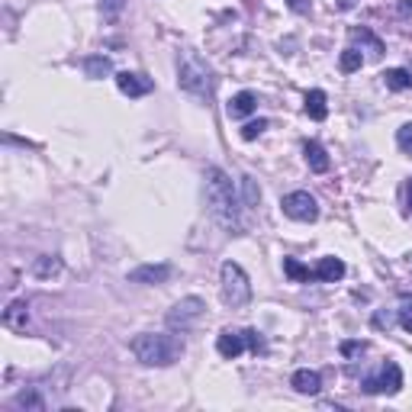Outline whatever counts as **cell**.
<instances>
[{
    "mask_svg": "<svg viewBox=\"0 0 412 412\" xmlns=\"http://www.w3.org/2000/svg\"><path fill=\"white\" fill-rule=\"evenodd\" d=\"M203 190H206V206L216 216L219 226H226L229 232H242V203L232 187L229 174L223 168H206L203 171Z\"/></svg>",
    "mask_w": 412,
    "mask_h": 412,
    "instance_id": "6da1fadb",
    "label": "cell"
},
{
    "mask_svg": "<svg viewBox=\"0 0 412 412\" xmlns=\"http://www.w3.org/2000/svg\"><path fill=\"white\" fill-rule=\"evenodd\" d=\"M129 351L145 367H171V364L181 361L184 342L174 335H165V332H142L129 342Z\"/></svg>",
    "mask_w": 412,
    "mask_h": 412,
    "instance_id": "7a4b0ae2",
    "label": "cell"
},
{
    "mask_svg": "<svg viewBox=\"0 0 412 412\" xmlns=\"http://www.w3.org/2000/svg\"><path fill=\"white\" fill-rule=\"evenodd\" d=\"M177 84L194 97H210L216 77H213V68L206 65V58L196 55L194 49H184L177 55Z\"/></svg>",
    "mask_w": 412,
    "mask_h": 412,
    "instance_id": "3957f363",
    "label": "cell"
},
{
    "mask_svg": "<svg viewBox=\"0 0 412 412\" xmlns=\"http://www.w3.org/2000/svg\"><path fill=\"white\" fill-rule=\"evenodd\" d=\"M219 290H223L226 306L232 309L248 306V300H252V280H248L245 267L235 265V261H226L223 274H219Z\"/></svg>",
    "mask_w": 412,
    "mask_h": 412,
    "instance_id": "277c9868",
    "label": "cell"
},
{
    "mask_svg": "<svg viewBox=\"0 0 412 412\" xmlns=\"http://www.w3.org/2000/svg\"><path fill=\"white\" fill-rule=\"evenodd\" d=\"M280 206H284V216L296 219V223H316V219H319V203H316V196L306 194V190L286 194L284 200H280Z\"/></svg>",
    "mask_w": 412,
    "mask_h": 412,
    "instance_id": "5b68a950",
    "label": "cell"
},
{
    "mask_svg": "<svg viewBox=\"0 0 412 412\" xmlns=\"http://www.w3.org/2000/svg\"><path fill=\"white\" fill-rule=\"evenodd\" d=\"M203 313H206V303H203L200 296H184V300H177L174 306H171L168 325L171 328H181V332H187V328H194L196 322L203 319Z\"/></svg>",
    "mask_w": 412,
    "mask_h": 412,
    "instance_id": "8992f818",
    "label": "cell"
},
{
    "mask_svg": "<svg viewBox=\"0 0 412 412\" xmlns=\"http://www.w3.org/2000/svg\"><path fill=\"white\" fill-rule=\"evenodd\" d=\"M399 390H403V370H399L393 361H386L384 367H380L377 377L364 380V393H370V396H377V393H384V396H396Z\"/></svg>",
    "mask_w": 412,
    "mask_h": 412,
    "instance_id": "52a82bcc",
    "label": "cell"
},
{
    "mask_svg": "<svg viewBox=\"0 0 412 412\" xmlns=\"http://www.w3.org/2000/svg\"><path fill=\"white\" fill-rule=\"evenodd\" d=\"M116 87L126 97H145V94H152V77L145 74H135V71H119L116 74Z\"/></svg>",
    "mask_w": 412,
    "mask_h": 412,
    "instance_id": "ba28073f",
    "label": "cell"
},
{
    "mask_svg": "<svg viewBox=\"0 0 412 412\" xmlns=\"http://www.w3.org/2000/svg\"><path fill=\"white\" fill-rule=\"evenodd\" d=\"M174 274L171 265H139L135 271H129L133 284H165V280Z\"/></svg>",
    "mask_w": 412,
    "mask_h": 412,
    "instance_id": "9c48e42d",
    "label": "cell"
},
{
    "mask_svg": "<svg viewBox=\"0 0 412 412\" xmlns=\"http://www.w3.org/2000/svg\"><path fill=\"white\" fill-rule=\"evenodd\" d=\"M216 351L226 357V361H235L245 351V332H232V328H223L216 338Z\"/></svg>",
    "mask_w": 412,
    "mask_h": 412,
    "instance_id": "30bf717a",
    "label": "cell"
},
{
    "mask_svg": "<svg viewBox=\"0 0 412 412\" xmlns=\"http://www.w3.org/2000/svg\"><path fill=\"white\" fill-rule=\"evenodd\" d=\"M290 384H294V390H296V393H303V396H316V393L322 390V377L316 374V370H309V367L296 370Z\"/></svg>",
    "mask_w": 412,
    "mask_h": 412,
    "instance_id": "8fae6325",
    "label": "cell"
},
{
    "mask_svg": "<svg viewBox=\"0 0 412 412\" xmlns=\"http://www.w3.org/2000/svg\"><path fill=\"white\" fill-rule=\"evenodd\" d=\"M316 280H325V284H335V280L345 277V261L342 258H322L313 271Z\"/></svg>",
    "mask_w": 412,
    "mask_h": 412,
    "instance_id": "7c38bea8",
    "label": "cell"
},
{
    "mask_svg": "<svg viewBox=\"0 0 412 412\" xmlns=\"http://www.w3.org/2000/svg\"><path fill=\"white\" fill-rule=\"evenodd\" d=\"M303 104H306V116L316 119V123H322V119L328 116V97H325V91H309Z\"/></svg>",
    "mask_w": 412,
    "mask_h": 412,
    "instance_id": "4fadbf2b",
    "label": "cell"
},
{
    "mask_svg": "<svg viewBox=\"0 0 412 412\" xmlns=\"http://www.w3.org/2000/svg\"><path fill=\"white\" fill-rule=\"evenodd\" d=\"M255 106H258V97H255L252 91H242L229 100V116L242 119V116H248V113H255Z\"/></svg>",
    "mask_w": 412,
    "mask_h": 412,
    "instance_id": "5bb4252c",
    "label": "cell"
},
{
    "mask_svg": "<svg viewBox=\"0 0 412 412\" xmlns=\"http://www.w3.org/2000/svg\"><path fill=\"white\" fill-rule=\"evenodd\" d=\"M303 155H306V165L316 171V174H325L328 171V155L319 142H306V145H303Z\"/></svg>",
    "mask_w": 412,
    "mask_h": 412,
    "instance_id": "9a60e30c",
    "label": "cell"
},
{
    "mask_svg": "<svg viewBox=\"0 0 412 412\" xmlns=\"http://www.w3.org/2000/svg\"><path fill=\"white\" fill-rule=\"evenodd\" d=\"M384 84L390 87V91H409V87H412V71H406V68H386L384 71Z\"/></svg>",
    "mask_w": 412,
    "mask_h": 412,
    "instance_id": "2e32d148",
    "label": "cell"
},
{
    "mask_svg": "<svg viewBox=\"0 0 412 412\" xmlns=\"http://www.w3.org/2000/svg\"><path fill=\"white\" fill-rule=\"evenodd\" d=\"M4 322H7L10 328H26V322H29V306H26V300L10 303L7 313H4Z\"/></svg>",
    "mask_w": 412,
    "mask_h": 412,
    "instance_id": "e0dca14e",
    "label": "cell"
},
{
    "mask_svg": "<svg viewBox=\"0 0 412 412\" xmlns=\"http://www.w3.org/2000/svg\"><path fill=\"white\" fill-rule=\"evenodd\" d=\"M13 403H16V409H29V412H43V409H45L43 393L33 390V386H29V390H20V393H16Z\"/></svg>",
    "mask_w": 412,
    "mask_h": 412,
    "instance_id": "ac0fdd59",
    "label": "cell"
},
{
    "mask_svg": "<svg viewBox=\"0 0 412 412\" xmlns=\"http://www.w3.org/2000/svg\"><path fill=\"white\" fill-rule=\"evenodd\" d=\"M84 71H87V77L100 81V77L113 74V65H110V58H106V55H91V58L84 62Z\"/></svg>",
    "mask_w": 412,
    "mask_h": 412,
    "instance_id": "d6986e66",
    "label": "cell"
},
{
    "mask_svg": "<svg viewBox=\"0 0 412 412\" xmlns=\"http://www.w3.org/2000/svg\"><path fill=\"white\" fill-rule=\"evenodd\" d=\"M58 271H62V261H58L55 255H43V258H35V265H33L35 277H55Z\"/></svg>",
    "mask_w": 412,
    "mask_h": 412,
    "instance_id": "ffe728a7",
    "label": "cell"
},
{
    "mask_svg": "<svg viewBox=\"0 0 412 412\" xmlns=\"http://www.w3.org/2000/svg\"><path fill=\"white\" fill-rule=\"evenodd\" d=\"M351 39H355V43H364V45H367L374 58L384 55V43H380V39H377L374 33H367V29H351Z\"/></svg>",
    "mask_w": 412,
    "mask_h": 412,
    "instance_id": "44dd1931",
    "label": "cell"
},
{
    "mask_svg": "<svg viewBox=\"0 0 412 412\" xmlns=\"http://www.w3.org/2000/svg\"><path fill=\"white\" fill-rule=\"evenodd\" d=\"M284 274L290 280H296V284H306V280L313 277V271H309V267H303L296 258H284Z\"/></svg>",
    "mask_w": 412,
    "mask_h": 412,
    "instance_id": "7402d4cb",
    "label": "cell"
},
{
    "mask_svg": "<svg viewBox=\"0 0 412 412\" xmlns=\"http://www.w3.org/2000/svg\"><path fill=\"white\" fill-rule=\"evenodd\" d=\"M338 65H342L345 74H351V71H361L364 55H361L357 49H345V52H342V58H338Z\"/></svg>",
    "mask_w": 412,
    "mask_h": 412,
    "instance_id": "603a6c76",
    "label": "cell"
},
{
    "mask_svg": "<svg viewBox=\"0 0 412 412\" xmlns=\"http://www.w3.org/2000/svg\"><path fill=\"white\" fill-rule=\"evenodd\" d=\"M242 194H245V206H258L261 190H258V184H255V177H248V174L242 177Z\"/></svg>",
    "mask_w": 412,
    "mask_h": 412,
    "instance_id": "cb8c5ba5",
    "label": "cell"
},
{
    "mask_svg": "<svg viewBox=\"0 0 412 412\" xmlns=\"http://www.w3.org/2000/svg\"><path fill=\"white\" fill-rule=\"evenodd\" d=\"M265 129H267V119H252V123H245V126H242V139L252 142V139H258Z\"/></svg>",
    "mask_w": 412,
    "mask_h": 412,
    "instance_id": "d4e9b609",
    "label": "cell"
},
{
    "mask_svg": "<svg viewBox=\"0 0 412 412\" xmlns=\"http://www.w3.org/2000/svg\"><path fill=\"white\" fill-rule=\"evenodd\" d=\"M399 325H403L406 332H412V296H403V300H399Z\"/></svg>",
    "mask_w": 412,
    "mask_h": 412,
    "instance_id": "484cf974",
    "label": "cell"
},
{
    "mask_svg": "<svg viewBox=\"0 0 412 412\" xmlns=\"http://www.w3.org/2000/svg\"><path fill=\"white\" fill-rule=\"evenodd\" d=\"M123 7H126V0H100V10H104L106 20H116Z\"/></svg>",
    "mask_w": 412,
    "mask_h": 412,
    "instance_id": "4316f807",
    "label": "cell"
},
{
    "mask_svg": "<svg viewBox=\"0 0 412 412\" xmlns=\"http://www.w3.org/2000/svg\"><path fill=\"white\" fill-rule=\"evenodd\" d=\"M396 142H399V148H403L406 155H412V123H406V126H399V133H396Z\"/></svg>",
    "mask_w": 412,
    "mask_h": 412,
    "instance_id": "83f0119b",
    "label": "cell"
},
{
    "mask_svg": "<svg viewBox=\"0 0 412 412\" xmlns=\"http://www.w3.org/2000/svg\"><path fill=\"white\" fill-rule=\"evenodd\" d=\"M364 351H367V342H345V345H342V355H345V357L364 355Z\"/></svg>",
    "mask_w": 412,
    "mask_h": 412,
    "instance_id": "f1b7e54d",
    "label": "cell"
},
{
    "mask_svg": "<svg viewBox=\"0 0 412 412\" xmlns=\"http://www.w3.org/2000/svg\"><path fill=\"white\" fill-rule=\"evenodd\" d=\"M245 345H248L252 351H265V342H261V335L255 332V328H248V332H245Z\"/></svg>",
    "mask_w": 412,
    "mask_h": 412,
    "instance_id": "f546056e",
    "label": "cell"
},
{
    "mask_svg": "<svg viewBox=\"0 0 412 412\" xmlns=\"http://www.w3.org/2000/svg\"><path fill=\"white\" fill-rule=\"evenodd\" d=\"M374 325H377V328H390L393 325V316L390 313H377V316H374Z\"/></svg>",
    "mask_w": 412,
    "mask_h": 412,
    "instance_id": "4dcf8cb0",
    "label": "cell"
},
{
    "mask_svg": "<svg viewBox=\"0 0 412 412\" xmlns=\"http://www.w3.org/2000/svg\"><path fill=\"white\" fill-rule=\"evenodd\" d=\"M286 7L296 10V13H306V10H309V0H286Z\"/></svg>",
    "mask_w": 412,
    "mask_h": 412,
    "instance_id": "1f68e13d",
    "label": "cell"
},
{
    "mask_svg": "<svg viewBox=\"0 0 412 412\" xmlns=\"http://www.w3.org/2000/svg\"><path fill=\"white\" fill-rule=\"evenodd\" d=\"M396 10H399V13H403V16H412V0H399V4H396Z\"/></svg>",
    "mask_w": 412,
    "mask_h": 412,
    "instance_id": "d6a6232c",
    "label": "cell"
},
{
    "mask_svg": "<svg viewBox=\"0 0 412 412\" xmlns=\"http://www.w3.org/2000/svg\"><path fill=\"white\" fill-rule=\"evenodd\" d=\"M406 203H409V213H412V177H409V184H406Z\"/></svg>",
    "mask_w": 412,
    "mask_h": 412,
    "instance_id": "836d02e7",
    "label": "cell"
},
{
    "mask_svg": "<svg viewBox=\"0 0 412 412\" xmlns=\"http://www.w3.org/2000/svg\"><path fill=\"white\" fill-rule=\"evenodd\" d=\"M338 7H342V10H351V7H355V0H338Z\"/></svg>",
    "mask_w": 412,
    "mask_h": 412,
    "instance_id": "e575fe53",
    "label": "cell"
}]
</instances>
